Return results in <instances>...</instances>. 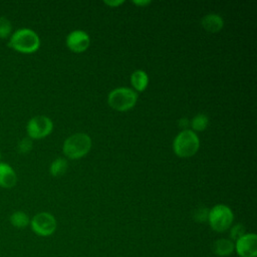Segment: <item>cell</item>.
Wrapping results in <instances>:
<instances>
[{
	"mask_svg": "<svg viewBox=\"0 0 257 257\" xmlns=\"http://www.w3.org/2000/svg\"><path fill=\"white\" fill-rule=\"evenodd\" d=\"M8 46L21 53H33L40 46L38 34L30 28H20L12 32L8 40Z\"/></svg>",
	"mask_w": 257,
	"mask_h": 257,
	"instance_id": "cell-1",
	"label": "cell"
},
{
	"mask_svg": "<svg viewBox=\"0 0 257 257\" xmlns=\"http://www.w3.org/2000/svg\"><path fill=\"white\" fill-rule=\"evenodd\" d=\"M91 148V139L84 133H77L69 136L63 143L64 155L72 160L85 156Z\"/></svg>",
	"mask_w": 257,
	"mask_h": 257,
	"instance_id": "cell-2",
	"label": "cell"
},
{
	"mask_svg": "<svg viewBox=\"0 0 257 257\" xmlns=\"http://www.w3.org/2000/svg\"><path fill=\"white\" fill-rule=\"evenodd\" d=\"M200 141L192 130H183L174 140L173 148L177 156L187 158L195 155L199 149Z\"/></svg>",
	"mask_w": 257,
	"mask_h": 257,
	"instance_id": "cell-3",
	"label": "cell"
},
{
	"mask_svg": "<svg viewBox=\"0 0 257 257\" xmlns=\"http://www.w3.org/2000/svg\"><path fill=\"white\" fill-rule=\"evenodd\" d=\"M234 214L232 210L224 204L215 205L209 210L208 221L211 228L216 232L222 233L228 230L232 226Z\"/></svg>",
	"mask_w": 257,
	"mask_h": 257,
	"instance_id": "cell-4",
	"label": "cell"
},
{
	"mask_svg": "<svg viewBox=\"0 0 257 257\" xmlns=\"http://www.w3.org/2000/svg\"><path fill=\"white\" fill-rule=\"evenodd\" d=\"M137 100V91L128 87L114 88L108 93L107 96L108 104L118 111H125L132 108L136 104Z\"/></svg>",
	"mask_w": 257,
	"mask_h": 257,
	"instance_id": "cell-5",
	"label": "cell"
},
{
	"mask_svg": "<svg viewBox=\"0 0 257 257\" xmlns=\"http://www.w3.org/2000/svg\"><path fill=\"white\" fill-rule=\"evenodd\" d=\"M31 230L40 237H48L52 235L57 227L56 219L48 212L37 213L30 219Z\"/></svg>",
	"mask_w": 257,
	"mask_h": 257,
	"instance_id": "cell-6",
	"label": "cell"
},
{
	"mask_svg": "<svg viewBox=\"0 0 257 257\" xmlns=\"http://www.w3.org/2000/svg\"><path fill=\"white\" fill-rule=\"evenodd\" d=\"M53 128L52 120L46 115H36L31 117L26 125L28 138L39 140L47 137Z\"/></svg>",
	"mask_w": 257,
	"mask_h": 257,
	"instance_id": "cell-7",
	"label": "cell"
},
{
	"mask_svg": "<svg viewBox=\"0 0 257 257\" xmlns=\"http://www.w3.org/2000/svg\"><path fill=\"white\" fill-rule=\"evenodd\" d=\"M234 243L235 251L240 257L257 256V235L255 233H245Z\"/></svg>",
	"mask_w": 257,
	"mask_h": 257,
	"instance_id": "cell-8",
	"label": "cell"
},
{
	"mask_svg": "<svg viewBox=\"0 0 257 257\" xmlns=\"http://www.w3.org/2000/svg\"><path fill=\"white\" fill-rule=\"evenodd\" d=\"M89 35L83 30H73L66 37V45L74 52H82L89 46Z\"/></svg>",
	"mask_w": 257,
	"mask_h": 257,
	"instance_id": "cell-9",
	"label": "cell"
},
{
	"mask_svg": "<svg viewBox=\"0 0 257 257\" xmlns=\"http://www.w3.org/2000/svg\"><path fill=\"white\" fill-rule=\"evenodd\" d=\"M17 183V175L14 169L7 163L0 162V187L4 189L13 188Z\"/></svg>",
	"mask_w": 257,
	"mask_h": 257,
	"instance_id": "cell-10",
	"label": "cell"
},
{
	"mask_svg": "<svg viewBox=\"0 0 257 257\" xmlns=\"http://www.w3.org/2000/svg\"><path fill=\"white\" fill-rule=\"evenodd\" d=\"M212 249L217 256L227 257L235 251V243L230 239L221 238L213 243Z\"/></svg>",
	"mask_w": 257,
	"mask_h": 257,
	"instance_id": "cell-11",
	"label": "cell"
},
{
	"mask_svg": "<svg viewBox=\"0 0 257 257\" xmlns=\"http://www.w3.org/2000/svg\"><path fill=\"white\" fill-rule=\"evenodd\" d=\"M201 24L207 31L215 33L222 29L224 25V21L220 15L216 13H210L205 15L201 19Z\"/></svg>",
	"mask_w": 257,
	"mask_h": 257,
	"instance_id": "cell-12",
	"label": "cell"
},
{
	"mask_svg": "<svg viewBox=\"0 0 257 257\" xmlns=\"http://www.w3.org/2000/svg\"><path fill=\"white\" fill-rule=\"evenodd\" d=\"M131 82L137 91H143L149 84V76L145 70L137 69L131 75Z\"/></svg>",
	"mask_w": 257,
	"mask_h": 257,
	"instance_id": "cell-13",
	"label": "cell"
},
{
	"mask_svg": "<svg viewBox=\"0 0 257 257\" xmlns=\"http://www.w3.org/2000/svg\"><path fill=\"white\" fill-rule=\"evenodd\" d=\"M9 221H10V224L17 229L26 228L30 224L29 216L23 211L13 212L9 217Z\"/></svg>",
	"mask_w": 257,
	"mask_h": 257,
	"instance_id": "cell-14",
	"label": "cell"
},
{
	"mask_svg": "<svg viewBox=\"0 0 257 257\" xmlns=\"http://www.w3.org/2000/svg\"><path fill=\"white\" fill-rule=\"evenodd\" d=\"M68 168V163L66 161V159L64 158H57L56 160H54L49 168L50 174L54 177H60L62 176Z\"/></svg>",
	"mask_w": 257,
	"mask_h": 257,
	"instance_id": "cell-15",
	"label": "cell"
},
{
	"mask_svg": "<svg viewBox=\"0 0 257 257\" xmlns=\"http://www.w3.org/2000/svg\"><path fill=\"white\" fill-rule=\"evenodd\" d=\"M208 124H209V118L205 113H198L191 120L192 128L198 132L204 131L208 126Z\"/></svg>",
	"mask_w": 257,
	"mask_h": 257,
	"instance_id": "cell-16",
	"label": "cell"
},
{
	"mask_svg": "<svg viewBox=\"0 0 257 257\" xmlns=\"http://www.w3.org/2000/svg\"><path fill=\"white\" fill-rule=\"evenodd\" d=\"M12 34V24L11 21L5 17L0 16V38L7 39Z\"/></svg>",
	"mask_w": 257,
	"mask_h": 257,
	"instance_id": "cell-17",
	"label": "cell"
},
{
	"mask_svg": "<svg viewBox=\"0 0 257 257\" xmlns=\"http://www.w3.org/2000/svg\"><path fill=\"white\" fill-rule=\"evenodd\" d=\"M32 146H33L32 140L30 138L26 137L19 141V143L17 145V151L19 154H27L31 151Z\"/></svg>",
	"mask_w": 257,
	"mask_h": 257,
	"instance_id": "cell-18",
	"label": "cell"
},
{
	"mask_svg": "<svg viewBox=\"0 0 257 257\" xmlns=\"http://www.w3.org/2000/svg\"><path fill=\"white\" fill-rule=\"evenodd\" d=\"M245 233V227L242 224H236L230 229V240L234 242L238 240L241 236H243Z\"/></svg>",
	"mask_w": 257,
	"mask_h": 257,
	"instance_id": "cell-19",
	"label": "cell"
},
{
	"mask_svg": "<svg viewBox=\"0 0 257 257\" xmlns=\"http://www.w3.org/2000/svg\"><path fill=\"white\" fill-rule=\"evenodd\" d=\"M208 215H209V210L205 207H202L195 211L194 219L197 222H205V221H208Z\"/></svg>",
	"mask_w": 257,
	"mask_h": 257,
	"instance_id": "cell-20",
	"label": "cell"
},
{
	"mask_svg": "<svg viewBox=\"0 0 257 257\" xmlns=\"http://www.w3.org/2000/svg\"><path fill=\"white\" fill-rule=\"evenodd\" d=\"M124 1L123 0H115V1H110V0H105L104 3L109 5V6H112V7H115V6H118L120 4H122Z\"/></svg>",
	"mask_w": 257,
	"mask_h": 257,
	"instance_id": "cell-21",
	"label": "cell"
},
{
	"mask_svg": "<svg viewBox=\"0 0 257 257\" xmlns=\"http://www.w3.org/2000/svg\"><path fill=\"white\" fill-rule=\"evenodd\" d=\"M133 3L139 6H147L151 3V1L150 0H134Z\"/></svg>",
	"mask_w": 257,
	"mask_h": 257,
	"instance_id": "cell-22",
	"label": "cell"
},
{
	"mask_svg": "<svg viewBox=\"0 0 257 257\" xmlns=\"http://www.w3.org/2000/svg\"><path fill=\"white\" fill-rule=\"evenodd\" d=\"M179 124H180V126H181V127H183V128H185V130H187V126L189 125V119H188L187 117H183V118H181V119H180Z\"/></svg>",
	"mask_w": 257,
	"mask_h": 257,
	"instance_id": "cell-23",
	"label": "cell"
},
{
	"mask_svg": "<svg viewBox=\"0 0 257 257\" xmlns=\"http://www.w3.org/2000/svg\"><path fill=\"white\" fill-rule=\"evenodd\" d=\"M1 159H2V155L0 154V162H1Z\"/></svg>",
	"mask_w": 257,
	"mask_h": 257,
	"instance_id": "cell-24",
	"label": "cell"
}]
</instances>
